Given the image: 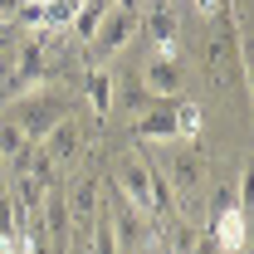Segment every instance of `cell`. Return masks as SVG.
<instances>
[{"label": "cell", "instance_id": "6da1fadb", "mask_svg": "<svg viewBox=\"0 0 254 254\" xmlns=\"http://www.w3.org/2000/svg\"><path fill=\"white\" fill-rule=\"evenodd\" d=\"M0 118H10V123L20 127L25 142H44L64 118H73V98L64 93V88H54V83H39V88H30V93H20Z\"/></svg>", "mask_w": 254, "mask_h": 254}, {"label": "cell", "instance_id": "7a4b0ae2", "mask_svg": "<svg viewBox=\"0 0 254 254\" xmlns=\"http://www.w3.org/2000/svg\"><path fill=\"white\" fill-rule=\"evenodd\" d=\"M132 39H137V0H113V10L103 15V25L88 39V49H93V59H113Z\"/></svg>", "mask_w": 254, "mask_h": 254}, {"label": "cell", "instance_id": "3957f363", "mask_svg": "<svg viewBox=\"0 0 254 254\" xmlns=\"http://www.w3.org/2000/svg\"><path fill=\"white\" fill-rule=\"evenodd\" d=\"M108 220H113L118 254H142V250H152V240H157V225L147 220L137 205H127L123 195H113V205H108Z\"/></svg>", "mask_w": 254, "mask_h": 254}, {"label": "cell", "instance_id": "277c9868", "mask_svg": "<svg viewBox=\"0 0 254 254\" xmlns=\"http://www.w3.org/2000/svg\"><path fill=\"white\" fill-rule=\"evenodd\" d=\"M166 186H171V195H195V190L205 186V152L190 142V147H171L166 152Z\"/></svg>", "mask_w": 254, "mask_h": 254}, {"label": "cell", "instance_id": "5b68a950", "mask_svg": "<svg viewBox=\"0 0 254 254\" xmlns=\"http://www.w3.org/2000/svg\"><path fill=\"white\" fill-rule=\"evenodd\" d=\"M181 83H186V68L176 64V49H157L147 59V68H142V88L152 98H161V103H176Z\"/></svg>", "mask_w": 254, "mask_h": 254}, {"label": "cell", "instance_id": "8992f818", "mask_svg": "<svg viewBox=\"0 0 254 254\" xmlns=\"http://www.w3.org/2000/svg\"><path fill=\"white\" fill-rule=\"evenodd\" d=\"M118 195L152 220V161H142V157H123L118 161Z\"/></svg>", "mask_w": 254, "mask_h": 254}, {"label": "cell", "instance_id": "52a82bcc", "mask_svg": "<svg viewBox=\"0 0 254 254\" xmlns=\"http://www.w3.org/2000/svg\"><path fill=\"white\" fill-rule=\"evenodd\" d=\"M49 78V54H44V34H34L30 44L20 49V64H15V73H10V88L15 93H30Z\"/></svg>", "mask_w": 254, "mask_h": 254}, {"label": "cell", "instance_id": "ba28073f", "mask_svg": "<svg viewBox=\"0 0 254 254\" xmlns=\"http://www.w3.org/2000/svg\"><path fill=\"white\" fill-rule=\"evenodd\" d=\"M132 137H142V142H171L176 137V103H157V108L137 113L132 118Z\"/></svg>", "mask_w": 254, "mask_h": 254}, {"label": "cell", "instance_id": "9c48e42d", "mask_svg": "<svg viewBox=\"0 0 254 254\" xmlns=\"http://www.w3.org/2000/svg\"><path fill=\"white\" fill-rule=\"evenodd\" d=\"M39 152L54 161V166H68V161L83 152V132H78V123H73V118H64V123L54 127L44 142H39Z\"/></svg>", "mask_w": 254, "mask_h": 254}, {"label": "cell", "instance_id": "30bf717a", "mask_svg": "<svg viewBox=\"0 0 254 254\" xmlns=\"http://www.w3.org/2000/svg\"><path fill=\"white\" fill-rule=\"evenodd\" d=\"M137 30H147L152 39H157V49H176V15H171V5L166 0H152L147 5V15H137Z\"/></svg>", "mask_w": 254, "mask_h": 254}, {"label": "cell", "instance_id": "8fae6325", "mask_svg": "<svg viewBox=\"0 0 254 254\" xmlns=\"http://www.w3.org/2000/svg\"><path fill=\"white\" fill-rule=\"evenodd\" d=\"M39 215H44V225H39V230H44V240H49V250L54 254H64L68 250V205H64V195L59 190H49V200H44V210H39Z\"/></svg>", "mask_w": 254, "mask_h": 254}, {"label": "cell", "instance_id": "7c38bea8", "mask_svg": "<svg viewBox=\"0 0 254 254\" xmlns=\"http://www.w3.org/2000/svg\"><path fill=\"white\" fill-rule=\"evenodd\" d=\"M64 205H68V220L88 235V225H93V215H98V181H93V176L73 181V195H68Z\"/></svg>", "mask_w": 254, "mask_h": 254}, {"label": "cell", "instance_id": "4fadbf2b", "mask_svg": "<svg viewBox=\"0 0 254 254\" xmlns=\"http://www.w3.org/2000/svg\"><path fill=\"white\" fill-rule=\"evenodd\" d=\"M83 98H88V113L93 118H108L113 113V73L108 68H88L83 73Z\"/></svg>", "mask_w": 254, "mask_h": 254}, {"label": "cell", "instance_id": "5bb4252c", "mask_svg": "<svg viewBox=\"0 0 254 254\" xmlns=\"http://www.w3.org/2000/svg\"><path fill=\"white\" fill-rule=\"evenodd\" d=\"M108 10H113V0H78V10H73V20H68L73 34L88 44V39L98 34V25H103V15H108Z\"/></svg>", "mask_w": 254, "mask_h": 254}, {"label": "cell", "instance_id": "9a60e30c", "mask_svg": "<svg viewBox=\"0 0 254 254\" xmlns=\"http://www.w3.org/2000/svg\"><path fill=\"white\" fill-rule=\"evenodd\" d=\"M20 152H25V132L10 123V118H0V166L10 157H20Z\"/></svg>", "mask_w": 254, "mask_h": 254}, {"label": "cell", "instance_id": "2e32d148", "mask_svg": "<svg viewBox=\"0 0 254 254\" xmlns=\"http://www.w3.org/2000/svg\"><path fill=\"white\" fill-rule=\"evenodd\" d=\"M200 132V108L176 98V137H195Z\"/></svg>", "mask_w": 254, "mask_h": 254}, {"label": "cell", "instance_id": "e0dca14e", "mask_svg": "<svg viewBox=\"0 0 254 254\" xmlns=\"http://www.w3.org/2000/svg\"><path fill=\"white\" fill-rule=\"evenodd\" d=\"M123 103H127V108H132V113H147V108H157L161 98H152V93H147V88H132V93H127Z\"/></svg>", "mask_w": 254, "mask_h": 254}, {"label": "cell", "instance_id": "ac0fdd59", "mask_svg": "<svg viewBox=\"0 0 254 254\" xmlns=\"http://www.w3.org/2000/svg\"><path fill=\"white\" fill-rule=\"evenodd\" d=\"M15 10H20V0H0V20H15Z\"/></svg>", "mask_w": 254, "mask_h": 254}, {"label": "cell", "instance_id": "d6986e66", "mask_svg": "<svg viewBox=\"0 0 254 254\" xmlns=\"http://www.w3.org/2000/svg\"><path fill=\"white\" fill-rule=\"evenodd\" d=\"M5 44H10V30H5V25H0V49H5Z\"/></svg>", "mask_w": 254, "mask_h": 254}, {"label": "cell", "instance_id": "ffe728a7", "mask_svg": "<svg viewBox=\"0 0 254 254\" xmlns=\"http://www.w3.org/2000/svg\"><path fill=\"white\" fill-rule=\"evenodd\" d=\"M215 254H220V250H215Z\"/></svg>", "mask_w": 254, "mask_h": 254}]
</instances>
